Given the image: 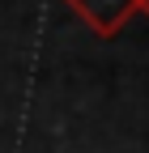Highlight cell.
<instances>
[{"mask_svg":"<svg viewBox=\"0 0 149 153\" xmlns=\"http://www.w3.org/2000/svg\"><path fill=\"white\" fill-rule=\"evenodd\" d=\"M64 4L98 38H115L128 26V17H136V0H64Z\"/></svg>","mask_w":149,"mask_h":153,"instance_id":"obj_1","label":"cell"},{"mask_svg":"<svg viewBox=\"0 0 149 153\" xmlns=\"http://www.w3.org/2000/svg\"><path fill=\"white\" fill-rule=\"evenodd\" d=\"M136 13H145V17H149V0H136Z\"/></svg>","mask_w":149,"mask_h":153,"instance_id":"obj_2","label":"cell"}]
</instances>
